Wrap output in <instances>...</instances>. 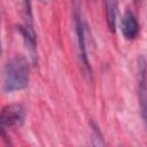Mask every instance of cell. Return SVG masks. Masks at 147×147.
I'll return each instance as SVG.
<instances>
[{"label":"cell","instance_id":"1","mask_svg":"<svg viewBox=\"0 0 147 147\" xmlns=\"http://www.w3.org/2000/svg\"><path fill=\"white\" fill-rule=\"evenodd\" d=\"M29 83V63L28 60L17 55L11 57L5 65L2 90L5 93L23 90Z\"/></svg>","mask_w":147,"mask_h":147},{"label":"cell","instance_id":"2","mask_svg":"<svg viewBox=\"0 0 147 147\" xmlns=\"http://www.w3.org/2000/svg\"><path fill=\"white\" fill-rule=\"evenodd\" d=\"M74 20H75V31L77 36V46H78V56L80 60L82 65L85 68L86 72H91V67L87 57V49H86V38H85V24L78 6H75L74 10Z\"/></svg>","mask_w":147,"mask_h":147},{"label":"cell","instance_id":"3","mask_svg":"<svg viewBox=\"0 0 147 147\" xmlns=\"http://www.w3.org/2000/svg\"><path fill=\"white\" fill-rule=\"evenodd\" d=\"M138 94L141 116L147 127V61L140 56L138 59Z\"/></svg>","mask_w":147,"mask_h":147},{"label":"cell","instance_id":"4","mask_svg":"<svg viewBox=\"0 0 147 147\" xmlns=\"http://www.w3.org/2000/svg\"><path fill=\"white\" fill-rule=\"evenodd\" d=\"M25 119V109L22 105L10 103L1 110V127H16L21 126Z\"/></svg>","mask_w":147,"mask_h":147},{"label":"cell","instance_id":"5","mask_svg":"<svg viewBox=\"0 0 147 147\" xmlns=\"http://www.w3.org/2000/svg\"><path fill=\"white\" fill-rule=\"evenodd\" d=\"M121 31L125 39H134L139 32V23L131 10H126L121 18Z\"/></svg>","mask_w":147,"mask_h":147},{"label":"cell","instance_id":"6","mask_svg":"<svg viewBox=\"0 0 147 147\" xmlns=\"http://www.w3.org/2000/svg\"><path fill=\"white\" fill-rule=\"evenodd\" d=\"M18 30L23 37V40L26 45V47L30 49V52L32 53V56H34V51H36V33L32 26L30 25H20Z\"/></svg>","mask_w":147,"mask_h":147},{"label":"cell","instance_id":"7","mask_svg":"<svg viewBox=\"0 0 147 147\" xmlns=\"http://www.w3.org/2000/svg\"><path fill=\"white\" fill-rule=\"evenodd\" d=\"M106 7V20L108 28L111 32L115 31L116 26V11H117V1L116 0H105Z\"/></svg>","mask_w":147,"mask_h":147},{"label":"cell","instance_id":"8","mask_svg":"<svg viewBox=\"0 0 147 147\" xmlns=\"http://www.w3.org/2000/svg\"><path fill=\"white\" fill-rule=\"evenodd\" d=\"M23 11H24V20L25 24L32 26V10H31V1L23 0Z\"/></svg>","mask_w":147,"mask_h":147},{"label":"cell","instance_id":"9","mask_svg":"<svg viewBox=\"0 0 147 147\" xmlns=\"http://www.w3.org/2000/svg\"><path fill=\"white\" fill-rule=\"evenodd\" d=\"M92 137H93V139H98L99 145H103L102 136H101V133L99 132V130H98V127H96L95 125H93V126H92Z\"/></svg>","mask_w":147,"mask_h":147}]
</instances>
